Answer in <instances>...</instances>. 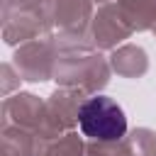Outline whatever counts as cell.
Masks as SVG:
<instances>
[{
	"label": "cell",
	"instance_id": "6da1fadb",
	"mask_svg": "<svg viewBox=\"0 0 156 156\" xmlns=\"http://www.w3.org/2000/svg\"><path fill=\"white\" fill-rule=\"evenodd\" d=\"M78 127L85 136L98 141H115L122 139L127 132L124 110L107 95L88 98L78 107Z\"/></svg>",
	"mask_w": 156,
	"mask_h": 156
}]
</instances>
